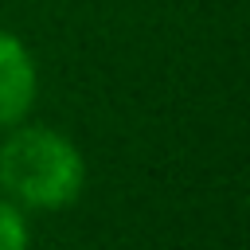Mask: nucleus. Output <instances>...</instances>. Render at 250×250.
<instances>
[{"label":"nucleus","instance_id":"3","mask_svg":"<svg viewBox=\"0 0 250 250\" xmlns=\"http://www.w3.org/2000/svg\"><path fill=\"white\" fill-rule=\"evenodd\" d=\"M0 250H31V227L23 219V207L8 195L0 199Z\"/></svg>","mask_w":250,"mask_h":250},{"label":"nucleus","instance_id":"1","mask_svg":"<svg viewBox=\"0 0 250 250\" xmlns=\"http://www.w3.org/2000/svg\"><path fill=\"white\" fill-rule=\"evenodd\" d=\"M86 160L78 145L47 125H12L0 145V188L31 211H59L82 195Z\"/></svg>","mask_w":250,"mask_h":250},{"label":"nucleus","instance_id":"2","mask_svg":"<svg viewBox=\"0 0 250 250\" xmlns=\"http://www.w3.org/2000/svg\"><path fill=\"white\" fill-rule=\"evenodd\" d=\"M35 90H39V70L31 51L12 31H0V129H12L31 113Z\"/></svg>","mask_w":250,"mask_h":250}]
</instances>
